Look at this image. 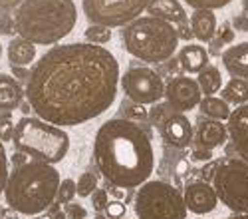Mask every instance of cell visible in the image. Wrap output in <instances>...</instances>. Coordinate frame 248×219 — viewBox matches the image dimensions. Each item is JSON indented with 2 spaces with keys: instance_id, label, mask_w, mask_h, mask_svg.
Returning a JSON list of instances; mask_svg holds the SVG:
<instances>
[{
  "instance_id": "cell-9",
  "label": "cell",
  "mask_w": 248,
  "mask_h": 219,
  "mask_svg": "<svg viewBox=\"0 0 248 219\" xmlns=\"http://www.w3.org/2000/svg\"><path fill=\"white\" fill-rule=\"evenodd\" d=\"M149 2L151 0H81V10L90 24L123 28L141 18Z\"/></svg>"
},
{
  "instance_id": "cell-32",
  "label": "cell",
  "mask_w": 248,
  "mask_h": 219,
  "mask_svg": "<svg viewBox=\"0 0 248 219\" xmlns=\"http://www.w3.org/2000/svg\"><path fill=\"white\" fill-rule=\"evenodd\" d=\"M108 205H109L108 191L97 187V189L93 191V195H92V207H93L97 213H101V211H106V209H108Z\"/></svg>"
},
{
  "instance_id": "cell-11",
  "label": "cell",
  "mask_w": 248,
  "mask_h": 219,
  "mask_svg": "<svg viewBox=\"0 0 248 219\" xmlns=\"http://www.w3.org/2000/svg\"><path fill=\"white\" fill-rule=\"evenodd\" d=\"M202 90L197 80L189 76H173L167 84H165V100L175 112H191L199 108L202 100Z\"/></svg>"
},
{
  "instance_id": "cell-42",
  "label": "cell",
  "mask_w": 248,
  "mask_h": 219,
  "mask_svg": "<svg viewBox=\"0 0 248 219\" xmlns=\"http://www.w3.org/2000/svg\"><path fill=\"white\" fill-rule=\"evenodd\" d=\"M12 26L16 28V22L6 16V12H2V16H0V32H2V34H10L12 32Z\"/></svg>"
},
{
  "instance_id": "cell-51",
  "label": "cell",
  "mask_w": 248,
  "mask_h": 219,
  "mask_svg": "<svg viewBox=\"0 0 248 219\" xmlns=\"http://www.w3.org/2000/svg\"><path fill=\"white\" fill-rule=\"evenodd\" d=\"M242 12L248 14V0H242Z\"/></svg>"
},
{
  "instance_id": "cell-22",
  "label": "cell",
  "mask_w": 248,
  "mask_h": 219,
  "mask_svg": "<svg viewBox=\"0 0 248 219\" xmlns=\"http://www.w3.org/2000/svg\"><path fill=\"white\" fill-rule=\"evenodd\" d=\"M199 110L204 118L218 119V122H229V118L232 114L231 104H226L222 98H217V96H204L199 104Z\"/></svg>"
},
{
  "instance_id": "cell-37",
  "label": "cell",
  "mask_w": 248,
  "mask_h": 219,
  "mask_svg": "<svg viewBox=\"0 0 248 219\" xmlns=\"http://www.w3.org/2000/svg\"><path fill=\"white\" fill-rule=\"evenodd\" d=\"M234 28H232V24L231 22H222V26L217 30V36L222 40V42L224 44H231L232 42V40H234Z\"/></svg>"
},
{
  "instance_id": "cell-53",
  "label": "cell",
  "mask_w": 248,
  "mask_h": 219,
  "mask_svg": "<svg viewBox=\"0 0 248 219\" xmlns=\"http://www.w3.org/2000/svg\"><path fill=\"white\" fill-rule=\"evenodd\" d=\"M38 219H52V217H48V215H42V217H38Z\"/></svg>"
},
{
  "instance_id": "cell-6",
  "label": "cell",
  "mask_w": 248,
  "mask_h": 219,
  "mask_svg": "<svg viewBox=\"0 0 248 219\" xmlns=\"http://www.w3.org/2000/svg\"><path fill=\"white\" fill-rule=\"evenodd\" d=\"M12 144L16 152L30 155L36 162L58 164L70 152V135L64 128L44 122L38 116H22L16 122Z\"/></svg>"
},
{
  "instance_id": "cell-5",
  "label": "cell",
  "mask_w": 248,
  "mask_h": 219,
  "mask_svg": "<svg viewBox=\"0 0 248 219\" xmlns=\"http://www.w3.org/2000/svg\"><path fill=\"white\" fill-rule=\"evenodd\" d=\"M121 46L133 58L147 64L167 62L179 48L175 24L155 16H141L119 30Z\"/></svg>"
},
{
  "instance_id": "cell-25",
  "label": "cell",
  "mask_w": 248,
  "mask_h": 219,
  "mask_svg": "<svg viewBox=\"0 0 248 219\" xmlns=\"http://www.w3.org/2000/svg\"><path fill=\"white\" fill-rule=\"evenodd\" d=\"M84 36H86V42L101 46V44H108L109 40H111V28L99 26V24H90V26L86 28Z\"/></svg>"
},
{
  "instance_id": "cell-1",
  "label": "cell",
  "mask_w": 248,
  "mask_h": 219,
  "mask_svg": "<svg viewBox=\"0 0 248 219\" xmlns=\"http://www.w3.org/2000/svg\"><path fill=\"white\" fill-rule=\"evenodd\" d=\"M119 62L103 46L72 42L50 48L32 66L26 100L32 112L58 128L88 124L117 98Z\"/></svg>"
},
{
  "instance_id": "cell-18",
  "label": "cell",
  "mask_w": 248,
  "mask_h": 219,
  "mask_svg": "<svg viewBox=\"0 0 248 219\" xmlns=\"http://www.w3.org/2000/svg\"><path fill=\"white\" fill-rule=\"evenodd\" d=\"M26 90L10 74H0V112H12L22 106Z\"/></svg>"
},
{
  "instance_id": "cell-40",
  "label": "cell",
  "mask_w": 248,
  "mask_h": 219,
  "mask_svg": "<svg viewBox=\"0 0 248 219\" xmlns=\"http://www.w3.org/2000/svg\"><path fill=\"white\" fill-rule=\"evenodd\" d=\"M177 34H179V40H193L195 38V34H193V28H191V24L189 22H185V24H179L177 26Z\"/></svg>"
},
{
  "instance_id": "cell-27",
  "label": "cell",
  "mask_w": 248,
  "mask_h": 219,
  "mask_svg": "<svg viewBox=\"0 0 248 219\" xmlns=\"http://www.w3.org/2000/svg\"><path fill=\"white\" fill-rule=\"evenodd\" d=\"M121 112H123V118H127V119H145L149 114H147V110L143 108L141 104H137V102H133V100H123L121 102Z\"/></svg>"
},
{
  "instance_id": "cell-54",
  "label": "cell",
  "mask_w": 248,
  "mask_h": 219,
  "mask_svg": "<svg viewBox=\"0 0 248 219\" xmlns=\"http://www.w3.org/2000/svg\"><path fill=\"white\" fill-rule=\"evenodd\" d=\"M0 58H2V44H0Z\"/></svg>"
},
{
  "instance_id": "cell-52",
  "label": "cell",
  "mask_w": 248,
  "mask_h": 219,
  "mask_svg": "<svg viewBox=\"0 0 248 219\" xmlns=\"http://www.w3.org/2000/svg\"><path fill=\"white\" fill-rule=\"evenodd\" d=\"M93 219H106V215H103V213H97V215H95Z\"/></svg>"
},
{
  "instance_id": "cell-46",
  "label": "cell",
  "mask_w": 248,
  "mask_h": 219,
  "mask_svg": "<svg viewBox=\"0 0 248 219\" xmlns=\"http://www.w3.org/2000/svg\"><path fill=\"white\" fill-rule=\"evenodd\" d=\"M109 191L113 193V197H115V199H119V202H121V197H125V189H123V187L111 185V187H109Z\"/></svg>"
},
{
  "instance_id": "cell-23",
  "label": "cell",
  "mask_w": 248,
  "mask_h": 219,
  "mask_svg": "<svg viewBox=\"0 0 248 219\" xmlns=\"http://www.w3.org/2000/svg\"><path fill=\"white\" fill-rule=\"evenodd\" d=\"M220 98L231 106H244L248 104V82L242 78H231L220 90Z\"/></svg>"
},
{
  "instance_id": "cell-50",
  "label": "cell",
  "mask_w": 248,
  "mask_h": 219,
  "mask_svg": "<svg viewBox=\"0 0 248 219\" xmlns=\"http://www.w3.org/2000/svg\"><path fill=\"white\" fill-rule=\"evenodd\" d=\"M20 110H22V112H24V116H28V112L32 110V106H30V102H26V104H22V106H20Z\"/></svg>"
},
{
  "instance_id": "cell-44",
  "label": "cell",
  "mask_w": 248,
  "mask_h": 219,
  "mask_svg": "<svg viewBox=\"0 0 248 219\" xmlns=\"http://www.w3.org/2000/svg\"><path fill=\"white\" fill-rule=\"evenodd\" d=\"M211 50H209V54H215V56H218L220 54V50H222V46H224V42H222V40L218 38V36H215L213 40H211Z\"/></svg>"
},
{
  "instance_id": "cell-10",
  "label": "cell",
  "mask_w": 248,
  "mask_h": 219,
  "mask_svg": "<svg viewBox=\"0 0 248 219\" xmlns=\"http://www.w3.org/2000/svg\"><path fill=\"white\" fill-rule=\"evenodd\" d=\"M121 90L125 92V98L141 106H153L159 104L165 98V82L157 70L147 66L129 68L121 76Z\"/></svg>"
},
{
  "instance_id": "cell-43",
  "label": "cell",
  "mask_w": 248,
  "mask_h": 219,
  "mask_svg": "<svg viewBox=\"0 0 248 219\" xmlns=\"http://www.w3.org/2000/svg\"><path fill=\"white\" fill-rule=\"evenodd\" d=\"M217 166L218 164H215V162H211L209 166H206V168H202L201 169V175H202V182H209V177L213 179L215 177V171H217Z\"/></svg>"
},
{
  "instance_id": "cell-38",
  "label": "cell",
  "mask_w": 248,
  "mask_h": 219,
  "mask_svg": "<svg viewBox=\"0 0 248 219\" xmlns=\"http://www.w3.org/2000/svg\"><path fill=\"white\" fill-rule=\"evenodd\" d=\"M231 24H232V28L236 32H248V14L246 12H240V14L232 16Z\"/></svg>"
},
{
  "instance_id": "cell-21",
  "label": "cell",
  "mask_w": 248,
  "mask_h": 219,
  "mask_svg": "<svg viewBox=\"0 0 248 219\" xmlns=\"http://www.w3.org/2000/svg\"><path fill=\"white\" fill-rule=\"evenodd\" d=\"M193 34L199 42H211L217 36V16L213 10H195L189 18Z\"/></svg>"
},
{
  "instance_id": "cell-28",
  "label": "cell",
  "mask_w": 248,
  "mask_h": 219,
  "mask_svg": "<svg viewBox=\"0 0 248 219\" xmlns=\"http://www.w3.org/2000/svg\"><path fill=\"white\" fill-rule=\"evenodd\" d=\"M76 195H78V184L74 182V179H64V182L60 184L56 202L68 205V203H72V199H74Z\"/></svg>"
},
{
  "instance_id": "cell-47",
  "label": "cell",
  "mask_w": 248,
  "mask_h": 219,
  "mask_svg": "<svg viewBox=\"0 0 248 219\" xmlns=\"http://www.w3.org/2000/svg\"><path fill=\"white\" fill-rule=\"evenodd\" d=\"M2 215H4V219H18V215H20V213H18V211H14V209H10V207H8V209H6V211H2Z\"/></svg>"
},
{
  "instance_id": "cell-16",
  "label": "cell",
  "mask_w": 248,
  "mask_h": 219,
  "mask_svg": "<svg viewBox=\"0 0 248 219\" xmlns=\"http://www.w3.org/2000/svg\"><path fill=\"white\" fill-rule=\"evenodd\" d=\"M222 66L232 78H242L248 82V42L232 44L222 52Z\"/></svg>"
},
{
  "instance_id": "cell-14",
  "label": "cell",
  "mask_w": 248,
  "mask_h": 219,
  "mask_svg": "<svg viewBox=\"0 0 248 219\" xmlns=\"http://www.w3.org/2000/svg\"><path fill=\"white\" fill-rule=\"evenodd\" d=\"M226 139H229V126L218 122V119L201 116V119L197 122V128H195V139H193L195 148L217 150L226 144Z\"/></svg>"
},
{
  "instance_id": "cell-49",
  "label": "cell",
  "mask_w": 248,
  "mask_h": 219,
  "mask_svg": "<svg viewBox=\"0 0 248 219\" xmlns=\"http://www.w3.org/2000/svg\"><path fill=\"white\" fill-rule=\"evenodd\" d=\"M224 219H248V213H234V215H231V217H224Z\"/></svg>"
},
{
  "instance_id": "cell-24",
  "label": "cell",
  "mask_w": 248,
  "mask_h": 219,
  "mask_svg": "<svg viewBox=\"0 0 248 219\" xmlns=\"http://www.w3.org/2000/svg\"><path fill=\"white\" fill-rule=\"evenodd\" d=\"M197 82L202 90V96H215L217 92L222 90V76H220V70L217 66H206L204 70L199 72L197 76Z\"/></svg>"
},
{
  "instance_id": "cell-7",
  "label": "cell",
  "mask_w": 248,
  "mask_h": 219,
  "mask_svg": "<svg viewBox=\"0 0 248 219\" xmlns=\"http://www.w3.org/2000/svg\"><path fill=\"white\" fill-rule=\"evenodd\" d=\"M137 219H187L183 193L161 179H149L135 191L133 203Z\"/></svg>"
},
{
  "instance_id": "cell-45",
  "label": "cell",
  "mask_w": 248,
  "mask_h": 219,
  "mask_svg": "<svg viewBox=\"0 0 248 219\" xmlns=\"http://www.w3.org/2000/svg\"><path fill=\"white\" fill-rule=\"evenodd\" d=\"M175 171H177V175H185V173H187L189 171V162H187V159H179Z\"/></svg>"
},
{
  "instance_id": "cell-36",
  "label": "cell",
  "mask_w": 248,
  "mask_h": 219,
  "mask_svg": "<svg viewBox=\"0 0 248 219\" xmlns=\"http://www.w3.org/2000/svg\"><path fill=\"white\" fill-rule=\"evenodd\" d=\"M106 213H108V217H111V219H121L123 215H125V203H121L119 199H113V202H109Z\"/></svg>"
},
{
  "instance_id": "cell-26",
  "label": "cell",
  "mask_w": 248,
  "mask_h": 219,
  "mask_svg": "<svg viewBox=\"0 0 248 219\" xmlns=\"http://www.w3.org/2000/svg\"><path fill=\"white\" fill-rule=\"evenodd\" d=\"M95 189H97V175L93 171H84L78 179V195L92 197Z\"/></svg>"
},
{
  "instance_id": "cell-4",
  "label": "cell",
  "mask_w": 248,
  "mask_h": 219,
  "mask_svg": "<svg viewBox=\"0 0 248 219\" xmlns=\"http://www.w3.org/2000/svg\"><path fill=\"white\" fill-rule=\"evenodd\" d=\"M18 34L36 46H52L64 40L78 22L74 0H26L14 12Z\"/></svg>"
},
{
  "instance_id": "cell-48",
  "label": "cell",
  "mask_w": 248,
  "mask_h": 219,
  "mask_svg": "<svg viewBox=\"0 0 248 219\" xmlns=\"http://www.w3.org/2000/svg\"><path fill=\"white\" fill-rule=\"evenodd\" d=\"M52 219H68V215H66V211H56L52 215Z\"/></svg>"
},
{
  "instance_id": "cell-31",
  "label": "cell",
  "mask_w": 248,
  "mask_h": 219,
  "mask_svg": "<svg viewBox=\"0 0 248 219\" xmlns=\"http://www.w3.org/2000/svg\"><path fill=\"white\" fill-rule=\"evenodd\" d=\"M8 157H6V150H4V142L0 139V193H4L6 184H8Z\"/></svg>"
},
{
  "instance_id": "cell-12",
  "label": "cell",
  "mask_w": 248,
  "mask_h": 219,
  "mask_svg": "<svg viewBox=\"0 0 248 219\" xmlns=\"http://www.w3.org/2000/svg\"><path fill=\"white\" fill-rule=\"evenodd\" d=\"M159 130H161V135L165 142L173 148H179V150L189 148L195 139L193 124L189 122V118L181 112H171L159 124Z\"/></svg>"
},
{
  "instance_id": "cell-41",
  "label": "cell",
  "mask_w": 248,
  "mask_h": 219,
  "mask_svg": "<svg viewBox=\"0 0 248 219\" xmlns=\"http://www.w3.org/2000/svg\"><path fill=\"white\" fill-rule=\"evenodd\" d=\"M24 2H26V0H0V10H2V12L14 10V12H16Z\"/></svg>"
},
{
  "instance_id": "cell-39",
  "label": "cell",
  "mask_w": 248,
  "mask_h": 219,
  "mask_svg": "<svg viewBox=\"0 0 248 219\" xmlns=\"http://www.w3.org/2000/svg\"><path fill=\"white\" fill-rule=\"evenodd\" d=\"M10 70H12V74H14V78L18 80V82H28L30 80V72L32 70H28L24 66H10Z\"/></svg>"
},
{
  "instance_id": "cell-3",
  "label": "cell",
  "mask_w": 248,
  "mask_h": 219,
  "mask_svg": "<svg viewBox=\"0 0 248 219\" xmlns=\"http://www.w3.org/2000/svg\"><path fill=\"white\" fill-rule=\"evenodd\" d=\"M60 184V171L52 164L32 159L10 171L4 189L6 205L20 215H40L54 205Z\"/></svg>"
},
{
  "instance_id": "cell-13",
  "label": "cell",
  "mask_w": 248,
  "mask_h": 219,
  "mask_svg": "<svg viewBox=\"0 0 248 219\" xmlns=\"http://www.w3.org/2000/svg\"><path fill=\"white\" fill-rule=\"evenodd\" d=\"M183 197H185L187 209L195 215H206V213L215 211L218 205V195H217L213 184L202 182V179L185 185Z\"/></svg>"
},
{
  "instance_id": "cell-15",
  "label": "cell",
  "mask_w": 248,
  "mask_h": 219,
  "mask_svg": "<svg viewBox=\"0 0 248 219\" xmlns=\"http://www.w3.org/2000/svg\"><path fill=\"white\" fill-rule=\"evenodd\" d=\"M229 139L238 157L248 162V104L232 110L229 122Z\"/></svg>"
},
{
  "instance_id": "cell-20",
  "label": "cell",
  "mask_w": 248,
  "mask_h": 219,
  "mask_svg": "<svg viewBox=\"0 0 248 219\" xmlns=\"http://www.w3.org/2000/svg\"><path fill=\"white\" fill-rule=\"evenodd\" d=\"M8 62L10 66H24L28 68L30 64H36V44H32L30 40L16 36L8 42Z\"/></svg>"
},
{
  "instance_id": "cell-33",
  "label": "cell",
  "mask_w": 248,
  "mask_h": 219,
  "mask_svg": "<svg viewBox=\"0 0 248 219\" xmlns=\"http://www.w3.org/2000/svg\"><path fill=\"white\" fill-rule=\"evenodd\" d=\"M153 106H155V108H153V112L149 114V118H151V122H153V124H161L163 119L167 118L171 112H175L169 104H153Z\"/></svg>"
},
{
  "instance_id": "cell-17",
  "label": "cell",
  "mask_w": 248,
  "mask_h": 219,
  "mask_svg": "<svg viewBox=\"0 0 248 219\" xmlns=\"http://www.w3.org/2000/svg\"><path fill=\"white\" fill-rule=\"evenodd\" d=\"M147 12H149V16L161 18L165 22H171L175 26L189 22L187 12H185L179 0H151L147 6Z\"/></svg>"
},
{
  "instance_id": "cell-35",
  "label": "cell",
  "mask_w": 248,
  "mask_h": 219,
  "mask_svg": "<svg viewBox=\"0 0 248 219\" xmlns=\"http://www.w3.org/2000/svg\"><path fill=\"white\" fill-rule=\"evenodd\" d=\"M213 157H215L213 150L195 148V150L191 152V159H193V162H199V164H211V162H213Z\"/></svg>"
},
{
  "instance_id": "cell-8",
  "label": "cell",
  "mask_w": 248,
  "mask_h": 219,
  "mask_svg": "<svg viewBox=\"0 0 248 219\" xmlns=\"http://www.w3.org/2000/svg\"><path fill=\"white\" fill-rule=\"evenodd\" d=\"M213 187L218 202L232 213H248V162L242 157H224L218 162Z\"/></svg>"
},
{
  "instance_id": "cell-2",
  "label": "cell",
  "mask_w": 248,
  "mask_h": 219,
  "mask_svg": "<svg viewBox=\"0 0 248 219\" xmlns=\"http://www.w3.org/2000/svg\"><path fill=\"white\" fill-rule=\"evenodd\" d=\"M93 162L108 184L123 189L141 187L155 169L151 137L133 119L111 118L93 137Z\"/></svg>"
},
{
  "instance_id": "cell-19",
  "label": "cell",
  "mask_w": 248,
  "mask_h": 219,
  "mask_svg": "<svg viewBox=\"0 0 248 219\" xmlns=\"http://www.w3.org/2000/svg\"><path fill=\"white\" fill-rule=\"evenodd\" d=\"M209 50L201 44H187L183 46L181 52H179V62H181V68L183 72L187 74H199L201 70H204L209 66Z\"/></svg>"
},
{
  "instance_id": "cell-34",
  "label": "cell",
  "mask_w": 248,
  "mask_h": 219,
  "mask_svg": "<svg viewBox=\"0 0 248 219\" xmlns=\"http://www.w3.org/2000/svg\"><path fill=\"white\" fill-rule=\"evenodd\" d=\"M66 215H68V219H88V209L81 203H68Z\"/></svg>"
},
{
  "instance_id": "cell-29",
  "label": "cell",
  "mask_w": 248,
  "mask_h": 219,
  "mask_svg": "<svg viewBox=\"0 0 248 219\" xmlns=\"http://www.w3.org/2000/svg\"><path fill=\"white\" fill-rule=\"evenodd\" d=\"M14 132H16V124L10 112H0V139L2 142H12Z\"/></svg>"
},
{
  "instance_id": "cell-30",
  "label": "cell",
  "mask_w": 248,
  "mask_h": 219,
  "mask_svg": "<svg viewBox=\"0 0 248 219\" xmlns=\"http://www.w3.org/2000/svg\"><path fill=\"white\" fill-rule=\"evenodd\" d=\"M183 2L195 10H218L224 8L226 4H231L232 0H183Z\"/></svg>"
}]
</instances>
